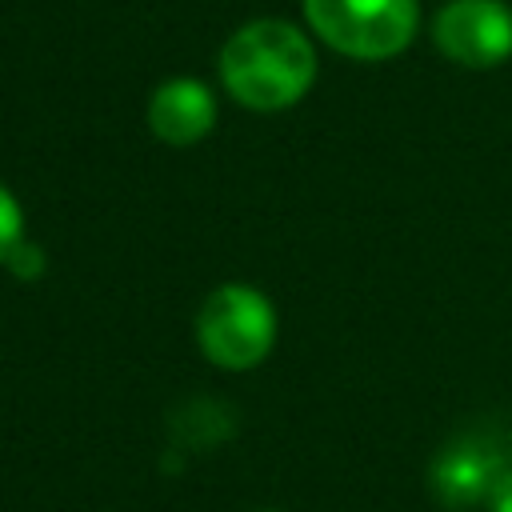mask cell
I'll return each mask as SVG.
<instances>
[{
    "label": "cell",
    "mask_w": 512,
    "mask_h": 512,
    "mask_svg": "<svg viewBox=\"0 0 512 512\" xmlns=\"http://www.w3.org/2000/svg\"><path fill=\"white\" fill-rule=\"evenodd\" d=\"M432 40L464 68H496L512 56V8L504 0H448L432 20Z\"/></svg>",
    "instance_id": "5"
},
{
    "label": "cell",
    "mask_w": 512,
    "mask_h": 512,
    "mask_svg": "<svg viewBox=\"0 0 512 512\" xmlns=\"http://www.w3.org/2000/svg\"><path fill=\"white\" fill-rule=\"evenodd\" d=\"M508 468H512V444L504 432H460L436 452L428 468V488L444 508L460 512L488 504L492 488Z\"/></svg>",
    "instance_id": "4"
},
{
    "label": "cell",
    "mask_w": 512,
    "mask_h": 512,
    "mask_svg": "<svg viewBox=\"0 0 512 512\" xmlns=\"http://www.w3.org/2000/svg\"><path fill=\"white\" fill-rule=\"evenodd\" d=\"M196 344L224 372L256 368L276 344V308H272V300L252 284H220L200 304Z\"/></svg>",
    "instance_id": "3"
},
{
    "label": "cell",
    "mask_w": 512,
    "mask_h": 512,
    "mask_svg": "<svg viewBox=\"0 0 512 512\" xmlns=\"http://www.w3.org/2000/svg\"><path fill=\"white\" fill-rule=\"evenodd\" d=\"M488 512H512V468L500 476V484L488 496Z\"/></svg>",
    "instance_id": "9"
},
{
    "label": "cell",
    "mask_w": 512,
    "mask_h": 512,
    "mask_svg": "<svg viewBox=\"0 0 512 512\" xmlns=\"http://www.w3.org/2000/svg\"><path fill=\"white\" fill-rule=\"evenodd\" d=\"M220 80L236 104L252 112H284L312 88L316 48L288 20H248L220 48Z\"/></svg>",
    "instance_id": "1"
},
{
    "label": "cell",
    "mask_w": 512,
    "mask_h": 512,
    "mask_svg": "<svg viewBox=\"0 0 512 512\" xmlns=\"http://www.w3.org/2000/svg\"><path fill=\"white\" fill-rule=\"evenodd\" d=\"M308 28L348 60H392L400 56L416 28V0H300Z\"/></svg>",
    "instance_id": "2"
},
{
    "label": "cell",
    "mask_w": 512,
    "mask_h": 512,
    "mask_svg": "<svg viewBox=\"0 0 512 512\" xmlns=\"http://www.w3.org/2000/svg\"><path fill=\"white\" fill-rule=\"evenodd\" d=\"M148 128L172 148H192L216 128V96L196 76L164 80L148 100Z\"/></svg>",
    "instance_id": "6"
},
{
    "label": "cell",
    "mask_w": 512,
    "mask_h": 512,
    "mask_svg": "<svg viewBox=\"0 0 512 512\" xmlns=\"http://www.w3.org/2000/svg\"><path fill=\"white\" fill-rule=\"evenodd\" d=\"M8 268H12V272H20V276H36V272L44 268V252H40L36 244H28V240H24V244L8 256Z\"/></svg>",
    "instance_id": "8"
},
{
    "label": "cell",
    "mask_w": 512,
    "mask_h": 512,
    "mask_svg": "<svg viewBox=\"0 0 512 512\" xmlns=\"http://www.w3.org/2000/svg\"><path fill=\"white\" fill-rule=\"evenodd\" d=\"M24 244V212L20 200L0 184V264H8V256Z\"/></svg>",
    "instance_id": "7"
}]
</instances>
